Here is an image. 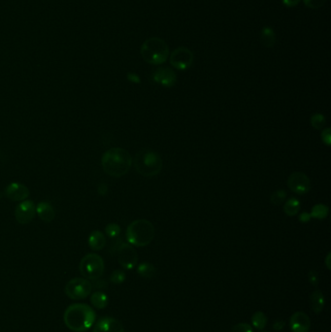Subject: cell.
<instances>
[{"mask_svg": "<svg viewBox=\"0 0 331 332\" xmlns=\"http://www.w3.org/2000/svg\"><path fill=\"white\" fill-rule=\"evenodd\" d=\"M96 320L94 310L85 303H75L68 306L63 314L65 325L74 332L88 331Z\"/></svg>", "mask_w": 331, "mask_h": 332, "instance_id": "6da1fadb", "label": "cell"}, {"mask_svg": "<svg viewBox=\"0 0 331 332\" xmlns=\"http://www.w3.org/2000/svg\"><path fill=\"white\" fill-rule=\"evenodd\" d=\"M102 169L111 177H122L127 174L132 165L130 153L122 148H112L103 153Z\"/></svg>", "mask_w": 331, "mask_h": 332, "instance_id": "7a4b0ae2", "label": "cell"}, {"mask_svg": "<svg viewBox=\"0 0 331 332\" xmlns=\"http://www.w3.org/2000/svg\"><path fill=\"white\" fill-rule=\"evenodd\" d=\"M154 226L148 220H136L127 226L126 240L135 247H146L154 238Z\"/></svg>", "mask_w": 331, "mask_h": 332, "instance_id": "3957f363", "label": "cell"}, {"mask_svg": "<svg viewBox=\"0 0 331 332\" xmlns=\"http://www.w3.org/2000/svg\"><path fill=\"white\" fill-rule=\"evenodd\" d=\"M140 53L146 63L152 65H161L168 60L169 47L163 39L152 37L142 44Z\"/></svg>", "mask_w": 331, "mask_h": 332, "instance_id": "277c9868", "label": "cell"}, {"mask_svg": "<svg viewBox=\"0 0 331 332\" xmlns=\"http://www.w3.org/2000/svg\"><path fill=\"white\" fill-rule=\"evenodd\" d=\"M134 167L136 171L144 177L157 176L162 169L161 155L152 150H142L135 155Z\"/></svg>", "mask_w": 331, "mask_h": 332, "instance_id": "5b68a950", "label": "cell"}, {"mask_svg": "<svg viewBox=\"0 0 331 332\" xmlns=\"http://www.w3.org/2000/svg\"><path fill=\"white\" fill-rule=\"evenodd\" d=\"M104 261L96 253H88L80 261L79 270L81 275L89 281L101 278L104 273Z\"/></svg>", "mask_w": 331, "mask_h": 332, "instance_id": "8992f818", "label": "cell"}, {"mask_svg": "<svg viewBox=\"0 0 331 332\" xmlns=\"http://www.w3.org/2000/svg\"><path fill=\"white\" fill-rule=\"evenodd\" d=\"M92 285L88 279H71L64 287V292L72 300H83L90 296Z\"/></svg>", "mask_w": 331, "mask_h": 332, "instance_id": "52a82bcc", "label": "cell"}, {"mask_svg": "<svg viewBox=\"0 0 331 332\" xmlns=\"http://www.w3.org/2000/svg\"><path fill=\"white\" fill-rule=\"evenodd\" d=\"M116 258L120 265L126 270L134 268L138 262V255L130 244L121 243L116 248Z\"/></svg>", "mask_w": 331, "mask_h": 332, "instance_id": "ba28073f", "label": "cell"}, {"mask_svg": "<svg viewBox=\"0 0 331 332\" xmlns=\"http://www.w3.org/2000/svg\"><path fill=\"white\" fill-rule=\"evenodd\" d=\"M170 64L176 69L184 71L188 69L194 61L193 53L186 47H179L170 54Z\"/></svg>", "mask_w": 331, "mask_h": 332, "instance_id": "9c48e42d", "label": "cell"}, {"mask_svg": "<svg viewBox=\"0 0 331 332\" xmlns=\"http://www.w3.org/2000/svg\"><path fill=\"white\" fill-rule=\"evenodd\" d=\"M287 186L296 194H305L311 189V182L309 177L301 172H295L289 175Z\"/></svg>", "mask_w": 331, "mask_h": 332, "instance_id": "30bf717a", "label": "cell"}, {"mask_svg": "<svg viewBox=\"0 0 331 332\" xmlns=\"http://www.w3.org/2000/svg\"><path fill=\"white\" fill-rule=\"evenodd\" d=\"M36 215V207L31 200L22 201L15 210V217L18 224H29Z\"/></svg>", "mask_w": 331, "mask_h": 332, "instance_id": "8fae6325", "label": "cell"}, {"mask_svg": "<svg viewBox=\"0 0 331 332\" xmlns=\"http://www.w3.org/2000/svg\"><path fill=\"white\" fill-rule=\"evenodd\" d=\"M152 79L155 83L165 88H171L176 84L177 76L173 69L168 67H161L153 72Z\"/></svg>", "mask_w": 331, "mask_h": 332, "instance_id": "7c38bea8", "label": "cell"}, {"mask_svg": "<svg viewBox=\"0 0 331 332\" xmlns=\"http://www.w3.org/2000/svg\"><path fill=\"white\" fill-rule=\"evenodd\" d=\"M289 327L293 332H309L311 328V320L304 312L297 311L290 317Z\"/></svg>", "mask_w": 331, "mask_h": 332, "instance_id": "4fadbf2b", "label": "cell"}, {"mask_svg": "<svg viewBox=\"0 0 331 332\" xmlns=\"http://www.w3.org/2000/svg\"><path fill=\"white\" fill-rule=\"evenodd\" d=\"M4 193L12 201H25L30 194L28 188L20 183H11L5 188Z\"/></svg>", "mask_w": 331, "mask_h": 332, "instance_id": "5bb4252c", "label": "cell"}, {"mask_svg": "<svg viewBox=\"0 0 331 332\" xmlns=\"http://www.w3.org/2000/svg\"><path fill=\"white\" fill-rule=\"evenodd\" d=\"M92 332H126L123 324L118 320L105 317L95 323Z\"/></svg>", "mask_w": 331, "mask_h": 332, "instance_id": "9a60e30c", "label": "cell"}, {"mask_svg": "<svg viewBox=\"0 0 331 332\" xmlns=\"http://www.w3.org/2000/svg\"><path fill=\"white\" fill-rule=\"evenodd\" d=\"M36 214L44 222V223H51L54 221L55 217V211L54 207L52 206L49 202H40L36 207Z\"/></svg>", "mask_w": 331, "mask_h": 332, "instance_id": "2e32d148", "label": "cell"}, {"mask_svg": "<svg viewBox=\"0 0 331 332\" xmlns=\"http://www.w3.org/2000/svg\"><path fill=\"white\" fill-rule=\"evenodd\" d=\"M88 243L92 251H100L106 245V238L104 234L99 230H94L90 234Z\"/></svg>", "mask_w": 331, "mask_h": 332, "instance_id": "e0dca14e", "label": "cell"}, {"mask_svg": "<svg viewBox=\"0 0 331 332\" xmlns=\"http://www.w3.org/2000/svg\"><path fill=\"white\" fill-rule=\"evenodd\" d=\"M310 305L316 314L322 313L325 305V299L321 290H314L312 292L310 296Z\"/></svg>", "mask_w": 331, "mask_h": 332, "instance_id": "ac0fdd59", "label": "cell"}, {"mask_svg": "<svg viewBox=\"0 0 331 332\" xmlns=\"http://www.w3.org/2000/svg\"><path fill=\"white\" fill-rule=\"evenodd\" d=\"M260 42L266 48H272L276 43V33L271 27H264L260 32Z\"/></svg>", "mask_w": 331, "mask_h": 332, "instance_id": "d6986e66", "label": "cell"}, {"mask_svg": "<svg viewBox=\"0 0 331 332\" xmlns=\"http://www.w3.org/2000/svg\"><path fill=\"white\" fill-rule=\"evenodd\" d=\"M90 302L95 309L102 310L105 309L109 304V298L105 292L95 291L90 296Z\"/></svg>", "mask_w": 331, "mask_h": 332, "instance_id": "ffe728a7", "label": "cell"}, {"mask_svg": "<svg viewBox=\"0 0 331 332\" xmlns=\"http://www.w3.org/2000/svg\"><path fill=\"white\" fill-rule=\"evenodd\" d=\"M268 323V319L266 315L261 311H257L251 317V323L255 328L259 330H263Z\"/></svg>", "mask_w": 331, "mask_h": 332, "instance_id": "44dd1931", "label": "cell"}, {"mask_svg": "<svg viewBox=\"0 0 331 332\" xmlns=\"http://www.w3.org/2000/svg\"><path fill=\"white\" fill-rule=\"evenodd\" d=\"M299 210H300V201L296 198H289L284 205V212L289 217H295L297 215Z\"/></svg>", "mask_w": 331, "mask_h": 332, "instance_id": "7402d4cb", "label": "cell"}, {"mask_svg": "<svg viewBox=\"0 0 331 332\" xmlns=\"http://www.w3.org/2000/svg\"><path fill=\"white\" fill-rule=\"evenodd\" d=\"M155 267L149 263V262H143L138 265L137 267V273L145 279H152L155 275Z\"/></svg>", "mask_w": 331, "mask_h": 332, "instance_id": "603a6c76", "label": "cell"}, {"mask_svg": "<svg viewBox=\"0 0 331 332\" xmlns=\"http://www.w3.org/2000/svg\"><path fill=\"white\" fill-rule=\"evenodd\" d=\"M328 207L323 204H317L312 208V211L310 213L311 218H315L318 220H324L328 215Z\"/></svg>", "mask_w": 331, "mask_h": 332, "instance_id": "cb8c5ba5", "label": "cell"}, {"mask_svg": "<svg viewBox=\"0 0 331 332\" xmlns=\"http://www.w3.org/2000/svg\"><path fill=\"white\" fill-rule=\"evenodd\" d=\"M286 198V192L283 189H279L277 191H275L271 198H270V201L273 205H281L285 202Z\"/></svg>", "mask_w": 331, "mask_h": 332, "instance_id": "d4e9b609", "label": "cell"}, {"mask_svg": "<svg viewBox=\"0 0 331 332\" xmlns=\"http://www.w3.org/2000/svg\"><path fill=\"white\" fill-rule=\"evenodd\" d=\"M311 124L315 129H322L326 124L325 117L322 114H315L311 118Z\"/></svg>", "mask_w": 331, "mask_h": 332, "instance_id": "484cf974", "label": "cell"}, {"mask_svg": "<svg viewBox=\"0 0 331 332\" xmlns=\"http://www.w3.org/2000/svg\"><path fill=\"white\" fill-rule=\"evenodd\" d=\"M126 273L123 270H115L110 276V281L115 285H120L126 281Z\"/></svg>", "mask_w": 331, "mask_h": 332, "instance_id": "4316f807", "label": "cell"}, {"mask_svg": "<svg viewBox=\"0 0 331 332\" xmlns=\"http://www.w3.org/2000/svg\"><path fill=\"white\" fill-rule=\"evenodd\" d=\"M105 232L110 238H116L121 233V227L116 224H110L106 226Z\"/></svg>", "mask_w": 331, "mask_h": 332, "instance_id": "83f0119b", "label": "cell"}, {"mask_svg": "<svg viewBox=\"0 0 331 332\" xmlns=\"http://www.w3.org/2000/svg\"><path fill=\"white\" fill-rule=\"evenodd\" d=\"M230 332H254V330L249 323H240L235 324Z\"/></svg>", "mask_w": 331, "mask_h": 332, "instance_id": "f1b7e54d", "label": "cell"}, {"mask_svg": "<svg viewBox=\"0 0 331 332\" xmlns=\"http://www.w3.org/2000/svg\"><path fill=\"white\" fill-rule=\"evenodd\" d=\"M305 5L311 9H319L322 7L326 0H303Z\"/></svg>", "mask_w": 331, "mask_h": 332, "instance_id": "f546056e", "label": "cell"}, {"mask_svg": "<svg viewBox=\"0 0 331 332\" xmlns=\"http://www.w3.org/2000/svg\"><path fill=\"white\" fill-rule=\"evenodd\" d=\"M308 280H309L312 287H318V285H319V276H318V273L316 271L311 270L308 273Z\"/></svg>", "mask_w": 331, "mask_h": 332, "instance_id": "4dcf8cb0", "label": "cell"}, {"mask_svg": "<svg viewBox=\"0 0 331 332\" xmlns=\"http://www.w3.org/2000/svg\"><path fill=\"white\" fill-rule=\"evenodd\" d=\"M92 285V288H96V289H102V288H106L107 287V282L102 280V279H96L93 281V283H91Z\"/></svg>", "mask_w": 331, "mask_h": 332, "instance_id": "1f68e13d", "label": "cell"}, {"mask_svg": "<svg viewBox=\"0 0 331 332\" xmlns=\"http://www.w3.org/2000/svg\"><path fill=\"white\" fill-rule=\"evenodd\" d=\"M322 140L323 141V143L327 146H330L331 145V134H330V128H326L322 131Z\"/></svg>", "mask_w": 331, "mask_h": 332, "instance_id": "d6a6232c", "label": "cell"}, {"mask_svg": "<svg viewBox=\"0 0 331 332\" xmlns=\"http://www.w3.org/2000/svg\"><path fill=\"white\" fill-rule=\"evenodd\" d=\"M301 0H282V3L287 7V8H294L296 7Z\"/></svg>", "mask_w": 331, "mask_h": 332, "instance_id": "836d02e7", "label": "cell"}, {"mask_svg": "<svg viewBox=\"0 0 331 332\" xmlns=\"http://www.w3.org/2000/svg\"><path fill=\"white\" fill-rule=\"evenodd\" d=\"M127 79H128L130 82H133L135 84H139V83H140V78H139V76H138L137 74H135V73H129V74L127 75Z\"/></svg>", "mask_w": 331, "mask_h": 332, "instance_id": "e575fe53", "label": "cell"}, {"mask_svg": "<svg viewBox=\"0 0 331 332\" xmlns=\"http://www.w3.org/2000/svg\"><path fill=\"white\" fill-rule=\"evenodd\" d=\"M285 326H286V323H285L284 321H277L276 323H274L273 328H274L275 330H277V331H280V330H282Z\"/></svg>", "mask_w": 331, "mask_h": 332, "instance_id": "d590c367", "label": "cell"}, {"mask_svg": "<svg viewBox=\"0 0 331 332\" xmlns=\"http://www.w3.org/2000/svg\"><path fill=\"white\" fill-rule=\"evenodd\" d=\"M310 219H311V215L308 214V213H306V212L302 213L301 215L299 216V221L301 223H308L310 221Z\"/></svg>", "mask_w": 331, "mask_h": 332, "instance_id": "8d00e7d4", "label": "cell"}, {"mask_svg": "<svg viewBox=\"0 0 331 332\" xmlns=\"http://www.w3.org/2000/svg\"><path fill=\"white\" fill-rule=\"evenodd\" d=\"M330 258H331V255H330V252H329V253L327 255V257H326V259H325V265H326V267H327V269L328 270L331 269Z\"/></svg>", "mask_w": 331, "mask_h": 332, "instance_id": "74e56055", "label": "cell"}, {"mask_svg": "<svg viewBox=\"0 0 331 332\" xmlns=\"http://www.w3.org/2000/svg\"><path fill=\"white\" fill-rule=\"evenodd\" d=\"M261 332H269V331H261Z\"/></svg>", "mask_w": 331, "mask_h": 332, "instance_id": "f35d334b", "label": "cell"}]
</instances>
